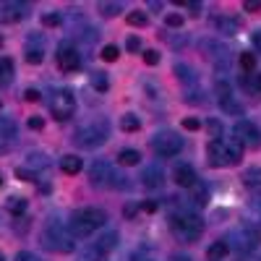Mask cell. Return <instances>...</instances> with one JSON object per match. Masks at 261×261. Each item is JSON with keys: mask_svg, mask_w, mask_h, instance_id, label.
I'll list each match as a JSON object with an SVG mask.
<instances>
[{"mask_svg": "<svg viewBox=\"0 0 261 261\" xmlns=\"http://www.w3.org/2000/svg\"><path fill=\"white\" fill-rule=\"evenodd\" d=\"M24 99H27V102H37V99H39V92H37V89H27V92H24Z\"/></svg>", "mask_w": 261, "mask_h": 261, "instance_id": "51", "label": "cell"}, {"mask_svg": "<svg viewBox=\"0 0 261 261\" xmlns=\"http://www.w3.org/2000/svg\"><path fill=\"white\" fill-rule=\"evenodd\" d=\"M170 261H193L188 253H175V256H170Z\"/></svg>", "mask_w": 261, "mask_h": 261, "instance_id": "54", "label": "cell"}, {"mask_svg": "<svg viewBox=\"0 0 261 261\" xmlns=\"http://www.w3.org/2000/svg\"><path fill=\"white\" fill-rule=\"evenodd\" d=\"M6 209L13 217H24L27 214V199H21V196H11V199H6Z\"/></svg>", "mask_w": 261, "mask_h": 261, "instance_id": "20", "label": "cell"}, {"mask_svg": "<svg viewBox=\"0 0 261 261\" xmlns=\"http://www.w3.org/2000/svg\"><path fill=\"white\" fill-rule=\"evenodd\" d=\"M172 180H175L178 186H183V188H191V186L199 183V175H196V170L191 165H178L175 170H172Z\"/></svg>", "mask_w": 261, "mask_h": 261, "instance_id": "11", "label": "cell"}, {"mask_svg": "<svg viewBox=\"0 0 261 261\" xmlns=\"http://www.w3.org/2000/svg\"><path fill=\"white\" fill-rule=\"evenodd\" d=\"M238 21L235 18H227V16H220V18H214V29L217 32H222V34H227V37H232V34H238Z\"/></svg>", "mask_w": 261, "mask_h": 261, "instance_id": "19", "label": "cell"}, {"mask_svg": "<svg viewBox=\"0 0 261 261\" xmlns=\"http://www.w3.org/2000/svg\"><path fill=\"white\" fill-rule=\"evenodd\" d=\"M144 186H149V188H160L162 183H165V172H162V167L160 165H151V167H146L144 170Z\"/></svg>", "mask_w": 261, "mask_h": 261, "instance_id": "14", "label": "cell"}, {"mask_svg": "<svg viewBox=\"0 0 261 261\" xmlns=\"http://www.w3.org/2000/svg\"><path fill=\"white\" fill-rule=\"evenodd\" d=\"M144 63H146V65H157V63H160V53H157V50H146V53H144Z\"/></svg>", "mask_w": 261, "mask_h": 261, "instance_id": "42", "label": "cell"}, {"mask_svg": "<svg viewBox=\"0 0 261 261\" xmlns=\"http://www.w3.org/2000/svg\"><path fill=\"white\" fill-rule=\"evenodd\" d=\"M0 261H6V256H3V253H0Z\"/></svg>", "mask_w": 261, "mask_h": 261, "instance_id": "57", "label": "cell"}, {"mask_svg": "<svg viewBox=\"0 0 261 261\" xmlns=\"http://www.w3.org/2000/svg\"><path fill=\"white\" fill-rule=\"evenodd\" d=\"M243 8H246L248 13H256V11H261V3H258V0H246Z\"/></svg>", "mask_w": 261, "mask_h": 261, "instance_id": "48", "label": "cell"}, {"mask_svg": "<svg viewBox=\"0 0 261 261\" xmlns=\"http://www.w3.org/2000/svg\"><path fill=\"white\" fill-rule=\"evenodd\" d=\"M243 180H246V186H261V167H248Z\"/></svg>", "mask_w": 261, "mask_h": 261, "instance_id": "33", "label": "cell"}, {"mask_svg": "<svg viewBox=\"0 0 261 261\" xmlns=\"http://www.w3.org/2000/svg\"><path fill=\"white\" fill-rule=\"evenodd\" d=\"M149 11L151 13H160L162 11V3H160V0H149Z\"/></svg>", "mask_w": 261, "mask_h": 261, "instance_id": "53", "label": "cell"}, {"mask_svg": "<svg viewBox=\"0 0 261 261\" xmlns=\"http://www.w3.org/2000/svg\"><path fill=\"white\" fill-rule=\"evenodd\" d=\"M206 128H209V134L214 136V141H217V139H222V123H220V120L209 118V120H206Z\"/></svg>", "mask_w": 261, "mask_h": 261, "instance_id": "37", "label": "cell"}, {"mask_svg": "<svg viewBox=\"0 0 261 261\" xmlns=\"http://www.w3.org/2000/svg\"><path fill=\"white\" fill-rule=\"evenodd\" d=\"M241 84L246 86V89H251V92H261V73H248V76H243L241 79Z\"/></svg>", "mask_w": 261, "mask_h": 261, "instance_id": "29", "label": "cell"}, {"mask_svg": "<svg viewBox=\"0 0 261 261\" xmlns=\"http://www.w3.org/2000/svg\"><path fill=\"white\" fill-rule=\"evenodd\" d=\"M191 201L196 204V206H206L209 204V188L199 180L196 186H191Z\"/></svg>", "mask_w": 261, "mask_h": 261, "instance_id": "17", "label": "cell"}, {"mask_svg": "<svg viewBox=\"0 0 261 261\" xmlns=\"http://www.w3.org/2000/svg\"><path fill=\"white\" fill-rule=\"evenodd\" d=\"M16 178H18V180H37V178H34V172H32L29 167H27V170H24V167H18V170H16Z\"/></svg>", "mask_w": 261, "mask_h": 261, "instance_id": "43", "label": "cell"}, {"mask_svg": "<svg viewBox=\"0 0 261 261\" xmlns=\"http://www.w3.org/2000/svg\"><path fill=\"white\" fill-rule=\"evenodd\" d=\"M175 73H178V79H180V81H186V84L196 81V73L188 68V65H175Z\"/></svg>", "mask_w": 261, "mask_h": 261, "instance_id": "36", "label": "cell"}, {"mask_svg": "<svg viewBox=\"0 0 261 261\" xmlns=\"http://www.w3.org/2000/svg\"><path fill=\"white\" fill-rule=\"evenodd\" d=\"M0 139H16V123L8 120L6 115H0Z\"/></svg>", "mask_w": 261, "mask_h": 261, "instance_id": "24", "label": "cell"}, {"mask_svg": "<svg viewBox=\"0 0 261 261\" xmlns=\"http://www.w3.org/2000/svg\"><path fill=\"white\" fill-rule=\"evenodd\" d=\"M251 42H253V47L261 53V29H256V32L251 34Z\"/></svg>", "mask_w": 261, "mask_h": 261, "instance_id": "50", "label": "cell"}, {"mask_svg": "<svg viewBox=\"0 0 261 261\" xmlns=\"http://www.w3.org/2000/svg\"><path fill=\"white\" fill-rule=\"evenodd\" d=\"M120 128L125 130V134H136V130L141 128V120H139L136 115H130V113H128V115L120 118Z\"/></svg>", "mask_w": 261, "mask_h": 261, "instance_id": "25", "label": "cell"}, {"mask_svg": "<svg viewBox=\"0 0 261 261\" xmlns=\"http://www.w3.org/2000/svg\"><path fill=\"white\" fill-rule=\"evenodd\" d=\"M42 246L50 251H58V253H71L73 238H71V232H65V227L60 222H50L45 227V232H42Z\"/></svg>", "mask_w": 261, "mask_h": 261, "instance_id": "3", "label": "cell"}, {"mask_svg": "<svg viewBox=\"0 0 261 261\" xmlns=\"http://www.w3.org/2000/svg\"><path fill=\"white\" fill-rule=\"evenodd\" d=\"M141 209H144V212H149V214H151V212H157V201H154V199H151V201H144V204H141Z\"/></svg>", "mask_w": 261, "mask_h": 261, "instance_id": "52", "label": "cell"}, {"mask_svg": "<svg viewBox=\"0 0 261 261\" xmlns=\"http://www.w3.org/2000/svg\"><path fill=\"white\" fill-rule=\"evenodd\" d=\"M0 186H3V178H0Z\"/></svg>", "mask_w": 261, "mask_h": 261, "instance_id": "59", "label": "cell"}, {"mask_svg": "<svg viewBox=\"0 0 261 261\" xmlns=\"http://www.w3.org/2000/svg\"><path fill=\"white\" fill-rule=\"evenodd\" d=\"M128 24L136 27V29H144V27L149 24V16H146L144 11H130V13H128Z\"/></svg>", "mask_w": 261, "mask_h": 261, "instance_id": "26", "label": "cell"}, {"mask_svg": "<svg viewBox=\"0 0 261 261\" xmlns=\"http://www.w3.org/2000/svg\"><path fill=\"white\" fill-rule=\"evenodd\" d=\"M136 212H139V206H136V204H125V206H123V214L128 217V220H134Z\"/></svg>", "mask_w": 261, "mask_h": 261, "instance_id": "49", "label": "cell"}, {"mask_svg": "<svg viewBox=\"0 0 261 261\" xmlns=\"http://www.w3.org/2000/svg\"><path fill=\"white\" fill-rule=\"evenodd\" d=\"M68 227H71V232H73L76 238H89V232H92V227L81 220V214H79V212H76V214H71Z\"/></svg>", "mask_w": 261, "mask_h": 261, "instance_id": "16", "label": "cell"}, {"mask_svg": "<svg viewBox=\"0 0 261 261\" xmlns=\"http://www.w3.org/2000/svg\"><path fill=\"white\" fill-rule=\"evenodd\" d=\"M227 253H230V246L220 241V243L209 246V251H206V258H209V261H225V258H227Z\"/></svg>", "mask_w": 261, "mask_h": 261, "instance_id": "21", "label": "cell"}, {"mask_svg": "<svg viewBox=\"0 0 261 261\" xmlns=\"http://www.w3.org/2000/svg\"><path fill=\"white\" fill-rule=\"evenodd\" d=\"M151 149H154L160 157H175L183 149V139L175 130H160V134L151 136Z\"/></svg>", "mask_w": 261, "mask_h": 261, "instance_id": "4", "label": "cell"}, {"mask_svg": "<svg viewBox=\"0 0 261 261\" xmlns=\"http://www.w3.org/2000/svg\"><path fill=\"white\" fill-rule=\"evenodd\" d=\"M79 63H81L79 60V53L71 45H65V42H63V45L58 47V65H60L63 71H76Z\"/></svg>", "mask_w": 261, "mask_h": 261, "instance_id": "10", "label": "cell"}, {"mask_svg": "<svg viewBox=\"0 0 261 261\" xmlns=\"http://www.w3.org/2000/svg\"><path fill=\"white\" fill-rule=\"evenodd\" d=\"M97 246H99V248H105L107 253H110V251L118 246V232H115V230L102 232V235H99V241H97Z\"/></svg>", "mask_w": 261, "mask_h": 261, "instance_id": "23", "label": "cell"}, {"mask_svg": "<svg viewBox=\"0 0 261 261\" xmlns=\"http://www.w3.org/2000/svg\"><path fill=\"white\" fill-rule=\"evenodd\" d=\"M60 170H63V172H68V175H79V172L84 170V162H81V157L65 154V157L60 160Z\"/></svg>", "mask_w": 261, "mask_h": 261, "instance_id": "18", "label": "cell"}, {"mask_svg": "<svg viewBox=\"0 0 261 261\" xmlns=\"http://www.w3.org/2000/svg\"><path fill=\"white\" fill-rule=\"evenodd\" d=\"M107 139V125L105 123H89V125H81L76 130V144L86 146V149H94Z\"/></svg>", "mask_w": 261, "mask_h": 261, "instance_id": "6", "label": "cell"}, {"mask_svg": "<svg viewBox=\"0 0 261 261\" xmlns=\"http://www.w3.org/2000/svg\"><path fill=\"white\" fill-rule=\"evenodd\" d=\"M42 21H45V27H60V16L58 13H50V16H45V18H42Z\"/></svg>", "mask_w": 261, "mask_h": 261, "instance_id": "46", "label": "cell"}, {"mask_svg": "<svg viewBox=\"0 0 261 261\" xmlns=\"http://www.w3.org/2000/svg\"><path fill=\"white\" fill-rule=\"evenodd\" d=\"M139 160H141V154L136 149H123L120 154H118V162L120 165H139Z\"/></svg>", "mask_w": 261, "mask_h": 261, "instance_id": "27", "label": "cell"}, {"mask_svg": "<svg viewBox=\"0 0 261 261\" xmlns=\"http://www.w3.org/2000/svg\"><path fill=\"white\" fill-rule=\"evenodd\" d=\"M29 128L32 130H42V128H45V118H39V115L29 118Z\"/></svg>", "mask_w": 261, "mask_h": 261, "instance_id": "44", "label": "cell"}, {"mask_svg": "<svg viewBox=\"0 0 261 261\" xmlns=\"http://www.w3.org/2000/svg\"><path fill=\"white\" fill-rule=\"evenodd\" d=\"M230 241H232V246H235L238 251L251 253V251H256V248H258L261 238H258L256 227H251V225H238V227L230 232Z\"/></svg>", "mask_w": 261, "mask_h": 261, "instance_id": "5", "label": "cell"}, {"mask_svg": "<svg viewBox=\"0 0 261 261\" xmlns=\"http://www.w3.org/2000/svg\"><path fill=\"white\" fill-rule=\"evenodd\" d=\"M238 63H241V68H243L246 73H253V71H256V53H241Z\"/></svg>", "mask_w": 261, "mask_h": 261, "instance_id": "28", "label": "cell"}, {"mask_svg": "<svg viewBox=\"0 0 261 261\" xmlns=\"http://www.w3.org/2000/svg\"><path fill=\"white\" fill-rule=\"evenodd\" d=\"M13 73V60L11 58H0V76H11Z\"/></svg>", "mask_w": 261, "mask_h": 261, "instance_id": "40", "label": "cell"}, {"mask_svg": "<svg viewBox=\"0 0 261 261\" xmlns=\"http://www.w3.org/2000/svg\"><path fill=\"white\" fill-rule=\"evenodd\" d=\"M220 105H222V110H225V113H230L232 118H235V115H238V118L243 115V105H241V102H235L232 97H230V99H222Z\"/></svg>", "mask_w": 261, "mask_h": 261, "instance_id": "30", "label": "cell"}, {"mask_svg": "<svg viewBox=\"0 0 261 261\" xmlns=\"http://www.w3.org/2000/svg\"><path fill=\"white\" fill-rule=\"evenodd\" d=\"M0 107H3V102H0Z\"/></svg>", "mask_w": 261, "mask_h": 261, "instance_id": "60", "label": "cell"}, {"mask_svg": "<svg viewBox=\"0 0 261 261\" xmlns=\"http://www.w3.org/2000/svg\"><path fill=\"white\" fill-rule=\"evenodd\" d=\"M183 128H186V130H199L201 123L196 120V118H183Z\"/></svg>", "mask_w": 261, "mask_h": 261, "instance_id": "45", "label": "cell"}, {"mask_svg": "<svg viewBox=\"0 0 261 261\" xmlns=\"http://www.w3.org/2000/svg\"><path fill=\"white\" fill-rule=\"evenodd\" d=\"M92 86L97 92H107V89H110V81H107V76L102 71H94L92 73Z\"/></svg>", "mask_w": 261, "mask_h": 261, "instance_id": "31", "label": "cell"}, {"mask_svg": "<svg viewBox=\"0 0 261 261\" xmlns=\"http://www.w3.org/2000/svg\"><path fill=\"white\" fill-rule=\"evenodd\" d=\"M79 214H81V220H84L86 225H89L92 230L105 227V222H107V214H105L102 209H97V206H86V209H81Z\"/></svg>", "mask_w": 261, "mask_h": 261, "instance_id": "12", "label": "cell"}, {"mask_svg": "<svg viewBox=\"0 0 261 261\" xmlns=\"http://www.w3.org/2000/svg\"><path fill=\"white\" fill-rule=\"evenodd\" d=\"M113 172H115V170L110 167V162H105V160H94V162L89 165V183H92V186H97V188L110 186Z\"/></svg>", "mask_w": 261, "mask_h": 261, "instance_id": "9", "label": "cell"}, {"mask_svg": "<svg viewBox=\"0 0 261 261\" xmlns=\"http://www.w3.org/2000/svg\"><path fill=\"white\" fill-rule=\"evenodd\" d=\"M130 261H151V258H146V256H141V253H130Z\"/></svg>", "mask_w": 261, "mask_h": 261, "instance_id": "56", "label": "cell"}, {"mask_svg": "<svg viewBox=\"0 0 261 261\" xmlns=\"http://www.w3.org/2000/svg\"><path fill=\"white\" fill-rule=\"evenodd\" d=\"M170 230L175 232L178 241L193 243V241H199L204 225H201L199 217H193V214H170Z\"/></svg>", "mask_w": 261, "mask_h": 261, "instance_id": "2", "label": "cell"}, {"mask_svg": "<svg viewBox=\"0 0 261 261\" xmlns=\"http://www.w3.org/2000/svg\"><path fill=\"white\" fill-rule=\"evenodd\" d=\"M29 16V6L27 3H16V0H8L3 3V18L6 21H21Z\"/></svg>", "mask_w": 261, "mask_h": 261, "instance_id": "13", "label": "cell"}, {"mask_svg": "<svg viewBox=\"0 0 261 261\" xmlns=\"http://www.w3.org/2000/svg\"><path fill=\"white\" fill-rule=\"evenodd\" d=\"M118 55H120V50H118L115 45H107V47H102V60H107V63L118 60Z\"/></svg>", "mask_w": 261, "mask_h": 261, "instance_id": "38", "label": "cell"}, {"mask_svg": "<svg viewBox=\"0 0 261 261\" xmlns=\"http://www.w3.org/2000/svg\"><path fill=\"white\" fill-rule=\"evenodd\" d=\"M165 24H167V29H180V27H183V16H180V13H170V16L165 18Z\"/></svg>", "mask_w": 261, "mask_h": 261, "instance_id": "39", "label": "cell"}, {"mask_svg": "<svg viewBox=\"0 0 261 261\" xmlns=\"http://www.w3.org/2000/svg\"><path fill=\"white\" fill-rule=\"evenodd\" d=\"M0 45H3V34H0Z\"/></svg>", "mask_w": 261, "mask_h": 261, "instance_id": "58", "label": "cell"}, {"mask_svg": "<svg viewBox=\"0 0 261 261\" xmlns=\"http://www.w3.org/2000/svg\"><path fill=\"white\" fill-rule=\"evenodd\" d=\"M16 261H42L37 253H29V251H21L18 256H16Z\"/></svg>", "mask_w": 261, "mask_h": 261, "instance_id": "47", "label": "cell"}, {"mask_svg": "<svg viewBox=\"0 0 261 261\" xmlns=\"http://www.w3.org/2000/svg\"><path fill=\"white\" fill-rule=\"evenodd\" d=\"M206 157H209V165L212 167H225V165H238L243 160V146L238 144L235 139L232 141H225V139H212L209 146H206Z\"/></svg>", "mask_w": 261, "mask_h": 261, "instance_id": "1", "label": "cell"}, {"mask_svg": "<svg viewBox=\"0 0 261 261\" xmlns=\"http://www.w3.org/2000/svg\"><path fill=\"white\" fill-rule=\"evenodd\" d=\"M84 261H107V251L99 248L97 243H92V246H86V251H84Z\"/></svg>", "mask_w": 261, "mask_h": 261, "instance_id": "22", "label": "cell"}, {"mask_svg": "<svg viewBox=\"0 0 261 261\" xmlns=\"http://www.w3.org/2000/svg\"><path fill=\"white\" fill-rule=\"evenodd\" d=\"M214 94H217V99H230L232 97V92H230V84H225V81H217L214 84Z\"/></svg>", "mask_w": 261, "mask_h": 261, "instance_id": "34", "label": "cell"}, {"mask_svg": "<svg viewBox=\"0 0 261 261\" xmlns=\"http://www.w3.org/2000/svg\"><path fill=\"white\" fill-rule=\"evenodd\" d=\"M232 136L241 146H258L261 144V130L251 120H238L235 128H232Z\"/></svg>", "mask_w": 261, "mask_h": 261, "instance_id": "7", "label": "cell"}, {"mask_svg": "<svg viewBox=\"0 0 261 261\" xmlns=\"http://www.w3.org/2000/svg\"><path fill=\"white\" fill-rule=\"evenodd\" d=\"M120 11H123L120 3H99V13L102 16H118Z\"/></svg>", "mask_w": 261, "mask_h": 261, "instance_id": "35", "label": "cell"}, {"mask_svg": "<svg viewBox=\"0 0 261 261\" xmlns=\"http://www.w3.org/2000/svg\"><path fill=\"white\" fill-rule=\"evenodd\" d=\"M188 8H191V16H199L201 13V3H188Z\"/></svg>", "mask_w": 261, "mask_h": 261, "instance_id": "55", "label": "cell"}, {"mask_svg": "<svg viewBox=\"0 0 261 261\" xmlns=\"http://www.w3.org/2000/svg\"><path fill=\"white\" fill-rule=\"evenodd\" d=\"M50 107H53V115L58 120H68L73 115V107H76L73 94L71 92H55L53 99H50Z\"/></svg>", "mask_w": 261, "mask_h": 261, "instance_id": "8", "label": "cell"}, {"mask_svg": "<svg viewBox=\"0 0 261 261\" xmlns=\"http://www.w3.org/2000/svg\"><path fill=\"white\" fill-rule=\"evenodd\" d=\"M27 162H29V167H34V170H42V167L50 165V160H47L45 154H39V151H32V154L27 157Z\"/></svg>", "mask_w": 261, "mask_h": 261, "instance_id": "32", "label": "cell"}, {"mask_svg": "<svg viewBox=\"0 0 261 261\" xmlns=\"http://www.w3.org/2000/svg\"><path fill=\"white\" fill-rule=\"evenodd\" d=\"M125 50H128V53H139V50H141V39H139V37H128V39H125Z\"/></svg>", "mask_w": 261, "mask_h": 261, "instance_id": "41", "label": "cell"}, {"mask_svg": "<svg viewBox=\"0 0 261 261\" xmlns=\"http://www.w3.org/2000/svg\"><path fill=\"white\" fill-rule=\"evenodd\" d=\"M24 58H27V63H32V65H39L42 60H45V47L39 45V37H32V45H27Z\"/></svg>", "mask_w": 261, "mask_h": 261, "instance_id": "15", "label": "cell"}]
</instances>
